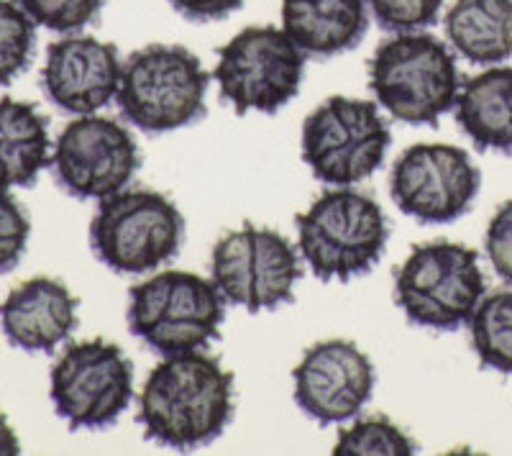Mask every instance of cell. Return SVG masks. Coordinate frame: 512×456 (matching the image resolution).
I'll return each instance as SVG.
<instances>
[{"instance_id": "cell-14", "label": "cell", "mask_w": 512, "mask_h": 456, "mask_svg": "<svg viewBox=\"0 0 512 456\" xmlns=\"http://www.w3.org/2000/svg\"><path fill=\"white\" fill-rule=\"evenodd\" d=\"M295 403L320 426H333L356 418L372 400V359L346 339L320 341L305 351L303 362L292 372Z\"/></svg>"}, {"instance_id": "cell-5", "label": "cell", "mask_w": 512, "mask_h": 456, "mask_svg": "<svg viewBox=\"0 0 512 456\" xmlns=\"http://www.w3.org/2000/svg\"><path fill=\"white\" fill-rule=\"evenodd\" d=\"M223 295L216 282L167 269L131 290L128 328L162 357L200 351L221 334Z\"/></svg>"}, {"instance_id": "cell-6", "label": "cell", "mask_w": 512, "mask_h": 456, "mask_svg": "<svg viewBox=\"0 0 512 456\" xmlns=\"http://www.w3.org/2000/svg\"><path fill=\"white\" fill-rule=\"evenodd\" d=\"M185 241V218L157 190H121L100 200L90 223L95 257L118 275H144L164 267Z\"/></svg>"}, {"instance_id": "cell-28", "label": "cell", "mask_w": 512, "mask_h": 456, "mask_svg": "<svg viewBox=\"0 0 512 456\" xmlns=\"http://www.w3.org/2000/svg\"><path fill=\"white\" fill-rule=\"evenodd\" d=\"M169 6L190 21H221L239 11L244 0H169Z\"/></svg>"}, {"instance_id": "cell-23", "label": "cell", "mask_w": 512, "mask_h": 456, "mask_svg": "<svg viewBox=\"0 0 512 456\" xmlns=\"http://www.w3.org/2000/svg\"><path fill=\"white\" fill-rule=\"evenodd\" d=\"M16 0H0V85L16 80L31 65L36 29Z\"/></svg>"}, {"instance_id": "cell-16", "label": "cell", "mask_w": 512, "mask_h": 456, "mask_svg": "<svg viewBox=\"0 0 512 456\" xmlns=\"http://www.w3.org/2000/svg\"><path fill=\"white\" fill-rule=\"evenodd\" d=\"M80 300L57 280L34 277L13 287L0 305V328L8 344L36 354H52L77 328Z\"/></svg>"}, {"instance_id": "cell-10", "label": "cell", "mask_w": 512, "mask_h": 456, "mask_svg": "<svg viewBox=\"0 0 512 456\" xmlns=\"http://www.w3.org/2000/svg\"><path fill=\"white\" fill-rule=\"evenodd\" d=\"M49 395L57 416L75 431L108 428L134 398V367L121 346L103 339L72 344L52 367Z\"/></svg>"}, {"instance_id": "cell-18", "label": "cell", "mask_w": 512, "mask_h": 456, "mask_svg": "<svg viewBox=\"0 0 512 456\" xmlns=\"http://www.w3.org/2000/svg\"><path fill=\"white\" fill-rule=\"evenodd\" d=\"M456 123L479 152L512 154V67L469 77L456 100Z\"/></svg>"}, {"instance_id": "cell-21", "label": "cell", "mask_w": 512, "mask_h": 456, "mask_svg": "<svg viewBox=\"0 0 512 456\" xmlns=\"http://www.w3.org/2000/svg\"><path fill=\"white\" fill-rule=\"evenodd\" d=\"M472 326V344L484 367L512 375V290H500L477 305Z\"/></svg>"}, {"instance_id": "cell-26", "label": "cell", "mask_w": 512, "mask_h": 456, "mask_svg": "<svg viewBox=\"0 0 512 456\" xmlns=\"http://www.w3.org/2000/svg\"><path fill=\"white\" fill-rule=\"evenodd\" d=\"M31 223L16 198L0 190V275L11 272L26 252Z\"/></svg>"}, {"instance_id": "cell-22", "label": "cell", "mask_w": 512, "mask_h": 456, "mask_svg": "<svg viewBox=\"0 0 512 456\" xmlns=\"http://www.w3.org/2000/svg\"><path fill=\"white\" fill-rule=\"evenodd\" d=\"M418 446L390 418L374 416L344 428L333 446V456H413Z\"/></svg>"}, {"instance_id": "cell-3", "label": "cell", "mask_w": 512, "mask_h": 456, "mask_svg": "<svg viewBox=\"0 0 512 456\" xmlns=\"http://www.w3.org/2000/svg\"><path fill=\"white\" fill-rule=\"evenodd\" d=\"M295 223L300 254L320 282L367 275L390 241L377 200L349 188L326 190Z\"/></svg>"}, {"instance_id": "cell-25", "label": "cell", "mask_w": 512, "mask_h": 456, "mask_svg": "<svg viewBox=\"0 0 512 456\" xmlns=\"http://www.w3.org/2000/svg\"><path fill=\"white\" fill-rule=\"evenodd\" d=\"M443 3L446 0H367L374 21L384 31H397V34L436 24Z\"/></svg>"}, {"instance_id": "cell-27", "label": "cell", "mask_w": 512, "mask_h": 456, "mask_svg": "<svg viewBox=\"0 0 512 456\" xmlns=\"http://www.w3.org/2000/svg\"><path fill=\"white\" fill-rule=\"evenodd\" d=\"M484 246H487V257L497 275L512 285V200H507L492 216Z\"/></svg>"}, {"instance_id": "cell-29", "label": "cell", "mask_w": 512, "mask_h": 456, "mask_svg": "<svg viewBox=\"0 0 512 456\" xmlns=\"http://www.w3.org/2000/svg\"><path fill=\"white\" fill-rule=\"evenodd\" d=\"M16 454H21V444H18L11 423H8L6 416L0 413V456H16Z\"/></svg>"}, {"instance_id": "cell-8", "label": "cell", "mask_w": 512, "mask_h": 456, "mask_svg": "<svg viewBox=\"0 0 512 456\" xmlns=\"http://www.w3.org/2000/svg\"><path fill=\"white\" fill-rule=\"evenodd\" d=\"M390 129L369 100L336 95L303 123V159L323 185L349 188L382 167Z\"/></svg>"}, {"instance_id": "cell-13", "label": "cell", "mask_w": 512, "mask_h": 456, "mask_svg": "<svg viewBox=\"0 0 512 456\" xmlns=\"http://www.w3.org/2000/svg\"><path fill=\"white\" fill-rule=\"evenodd\" d=\"M139 167V144L111 118L80 116L64 126L54 144V177L77 200H105L121 193Z\"/></svg>"}, {"instance_id": "cell-15", "label": "cell", "mask_w": 512, "mask_h": 456, "mask_svg": "<svg viewBox=\"0 0 512 456\" xmlns=\"http://www.w3.org/2000/svg\"><path fill=\"white\" fill-rule=\"evenodd\" d=\"M118 49L95 36H64L47 47L41 88L54 106L75 116H93L118 95Z\"/></svg>"}, {"instance_id": "cell-4", "label": "cell", "mask_w": 512, "mask_h": 456, "mask_svg": "<svg viewBox=\"0 0 512 456\" xmlns=\"http://www.w3.org/2000/svg\"><path fill=\"white\" fill-rule=\"evenodd\" d=\"M369 88L392 118L423 126L456 108L461 75L441 39L408 31L379 44L369 62Z\"/></svg>"}, {"instance_id": "cell-12", "label": "cell", "mask_w": 512, "mask_h": 456, "mask_svg": "<svg viewBox=\"0 0 512 456\" xmlns=\"http://www.w3.org/2000/svg\"><path fill=\"white\" fill-rule=\"evenodd\" d=\"M482 185L477 164L454 144H415L392 167L390 193L405 216L425 226L454 223Z\"/></svg>"}, {"instance_id": "cell-1", "label": "cell", "mask_w": 512, "mask_h": 456, "mask_svg": "<svg viewBox=\"0 0 512 456\" xmlns=\"http://www.w3.org/2000/svg\"><path fill=\"white\" fill-rule=\"evenodd\" d=\"M233 418V375L203 351L159 362L139 400L144 436L175 451L208 446Z\"/></svg>"}, {"instance_id": "cell-7", "label": "cell", "mask_w": 512, "mask_h": 456, "mask_svg": "<svg viewBox=\"0 0 512 456\" xmlns=\"http://www.w3.org/2000/svg\"><path fill=\"white\" fill-rule=\"evenodd\" d=\"M484 295L479 254L464 244L415 246L397 272L395 298L410 323L456 331L474 316Z\"/></svg>"}, {"instance_id": "cell-20", "label": "cell", "mask_w": 512, "mask_h": 456, "mask_svg": "<svg viewBox=\"0 0 512 456\" xmlns=\"http://www.w3.org/2000/svg\"><path fill=\"white\" fill-rule=\"evenodd\" d=\"M443 26L466 62L489 67L512 57V0H456Z\"/></svg>"}, {"instance_id": "cell-11", "label": "cell", "mask_w": 512, "mask_h": 456, "mask_svg": "<svg viewBox=\"0 0 512 456\" xmlns=\"http://www.w3.org/2000/svg\"><path fill=\"white\" fill-rule=\"evenodd\" d=\"M210 275L223 300L259 313L290 303L303 269L285 236L272 228L244 226L213 246Z\"/></svg>"}, {"instance_id": "cell-24", "label": "cell", "mask_w": 512, "mask_h": 456, "mask_svg": "<svg viewBox=\"0 0 512 456\" xmlns=\"http://www.w3.org/2000/svg\"><path fill=\"white\" fill-rule=\"evenodd\" d=\"M18 3L34 24L59 34L85 29L105 6V0H18Z\"/></svg>"}, {"instance_id": "cell-17", "label": "cell", "mask_w": 512, "mask_h": 456, "mask_svg": "<svg viewBox=\"0 0 512 456\" xmlns=\"http://www.w3.org/2000/svg\"><path fill=\"white\" fill-rule=\"evenodd\" d=\"M367 29V0H282V31L310 57L349 52L359 47Z\"/></svg>"}, {"instance_id": "cell-9", "label": "cell", "mask_w": 512, "mask_h": 456, "mask_svg": "<svg viewBox=\"0 0 512 456\" xmlns=\"http://www.w3.org/2000/svg\"><path fill=\"white\" fill-rule=\"evenodd\" d=\"M305 54L274 26H246L218 49L213 80L221 98L239 116L249 111L277 113L300 90Z\"/></svg>"}, {"instance_id": "cell-2", "label": "cell", "mask_w": 512, "mask_h": 456, "mask_svg": "<svg viewBox=\"0 0 512 456\" xmlns=\"http://www.w3.org/2000/svg\"><path fill=\"white\" fill-rule=\"evenodd\" d=\"M210 75L190 49L149 44L126 59L118 85V111L144 134H167L205 118Z\"/></svg>"}, {"instance_id": "cell-19", "label": "cell", "mask_w": 512, "mask_h": 456, "mask_svg": "<svg viewBox=\"0 0 512 456\" xmlns=\"http://www.w3.org/2000/svg\"><path fill=\"white\" fill-rule=\"evenodd\" d=\"M47 118L34 103L0 100V190L31 188L39 172L52 164Z\"/></svg>"}]
</instances>
